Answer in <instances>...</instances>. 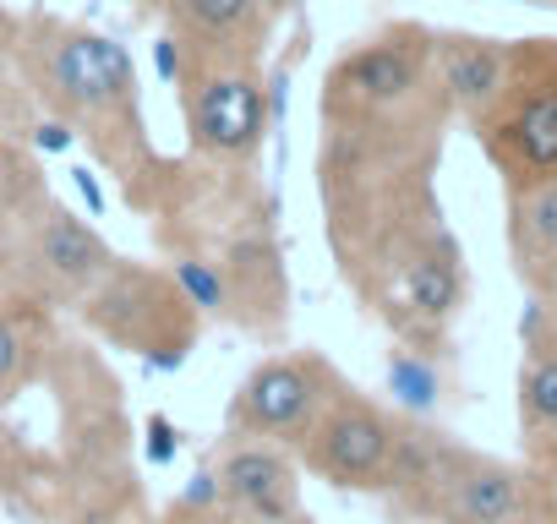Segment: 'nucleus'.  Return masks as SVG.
<instances>
[{"instance_id":"obj_1","label":"nucleus","mask_w":557,"mask_h":524,"mask_svg":"<svg viewBox=\"0 0 557 524\" xmlns=\"http://www.w3.org/2000/svg\"><path fill=\"white\" fill-rule=\"evenodd\" d=\"M454 104L426 23H383L345 45L318 88V197L339 279L377 312L399 269L443 229L437 159Z\"/></svg>"},{"instance_id":"obj_2","label":"nucleus","mask_w":557,"mask_h":524,"mask_svg":"<svg viewBox=\"0 0 557 524\" xmlns=\"http://www.w3.org/2000/svg\"><path fill=\"white\" fill-rule=\"evenodd\" d=\"M17 66L34 93V110L50 115V126L83 137L94 164L121 186L132 208L153 213L170 197L175 170L143 121V83L126 45L61 12H23Z\"/></svg>"},{"instance_id":"obj_3","label":"nucleus","mask_w":557,"mask_h":524,"mask_svg":"<svg viewBox=\"0 0 557 524\" xmlns=\"http://www.w3.org/2000/svg\"><path fill=\"white\" fill-rule=\"evenodd\" d=\"M110 240L55 202L28 159L0 153V285L34 307H83L94 285L115 269Z\"/></svg>"},{"instance_id":"obj_4","label":"nucleus","mask_w":557,"mask_h":524,"mask_svg":"<svg viewBox=\"0 0 557 524\" xmlns=\"http://www.w3.org/2000/svg\"><path fill=\"white\" fill-rule=\"evenodd\" d=\"M508 191L557 180V39H508V77L470 126Z\"/></svg>"},{"instance_id":"obj_5","label":"nucleus","mask_w":557,"mask_h":524,"mask_svg":"<svg viewBox=\"0 0 557 524\" xmlns=\"http://www.w3.org/2000/svg\"><path fill=\"white\" fill-rule=\"evenodd\" d=\"M164 77H175L186 148L213 170H246L268 137V83L262 66H224L181 55L170 39L159 45Z\"/></svg>"},{"instance_id":"obj_6","label":"nucleus","mask_w":557,"mask_h":524,"mask_svg":"<svg viewBox=\"0 0 557 524\" xmlns=\"http://www.w3.org/2000/svg\"><path fill=\"white\" fill-rule=\"evenodd\" d=\"M77 312L104 345H115L159 372L181 366L202 334V312L175 285V274L148 269V262H115Z\"/></svg>"},{"instance_id":"obj_7","label":"nucleus","mask_w":557,"mask_h":524,"mask_svg":"<svg viewBox=\"0 0 557 524\" xmlns=\"http://www.w3.org/2000/svg\"><path fill=\"white\" fill-rule=\"evenodd\" d=\"M339 388H345L339 366L318 350L262 355L230 399V437H251V442H273L296 453Z\"/></svg>"},{"instance_id":"obj_8","label":"nucleus","mask_w":557,"mask_h":524,"mask_svg":"<svg viewBox=\"0 0 557 524\" xmlns=\"http://www.w3.org/2000/svg\"><path fill=\"white\" fill-rule=\"evenodd\" d=\"M399 437L405 415L345 383L323 410V421L312 426V437L296 448V464L334 491H388L399 464Z\"/></svg>"},{"instance_id":"obj_9","label":"nucleus","mask_w":557,"mask_h":524,"mask_svg":"<svg viewBox=\"0 0 557 524\" xmlns=\"http://www.w3.org/2000/svg\"><path fill=\"white\" fill-rule=\"evenodd\" d=\"M296 0H170L164 28L181 55L224 61V66H262Z\"/></svg>"},{"instance_id":"obj_10","label":"nucleus","mask_w":557,"mask_h":524,"mask_svg":"<svg viewBox=\"0 0 557 524\" xmlns=\"http://www.w3.org/2000/svg\"><path fill=\"white\" fill-rule=\"evenodd\" d=\"M219 497L246 524H307L301 519V464L290 448L230 437L219 453Z\"/></svg>"},{"instance_id":"obj_11","label":"nucleus","mask_w":557,"mask_h":524,"mask_svg":"<svg viewBox=\"0 0 557 524\" xmlns=\"http://www.w3.org/2000/svg\"><path fill=\"white\" fill-rule=\"evenodd\" d=\"M519 334H524V366H519L524 464L557 486V317L546 312V301H530Z\"/></svg>"},{"instance_id":"obj_12","label":"nucleus","mask_w":557,"mask_h":524,"mask_svg":"<svg viewBox=\"0 0 557 524\" xmlns=\"http://www.w3.org/2000/svg\"><path fill=\"white\" fill-rule=\"evenodd\" d=\"M432 72L454 104V121L475 126L508 77V39L465 34V28H432Z\"/></svg>"},{"instance_id":"obj_13","label":"nucleus","mask_w":557,"mask_h":524,"mask_svg":"<svg viewBox=\"0 0 557 524\" xmlns=\"http://www.w3.org/2000/svg\"><path fill=\"white\" fill-rule=\"evenodd\" d=\"M508 257L535 301L557 290V180L508 191Z\"/></svg>"},{"instance_id":"obj_14","label":"nucleus","mask_w":557,"mask_h":524,"mask_svg":"<svg viewBox=\"0 0 557 524\" xmlns=\"http://www.w3.org/2000/svg\"><path fill=\"white\" fill-rule=\"evenodd\" d=\"M45 355H50V307L7 296L0 301V410L45 372Z\"/></svg>"},{"instance_id":"obj_15","label":"nucleus","mask_w":557,"mask_h":524,"mask_svg":"<svg viewBox=\"0 0 557 524\" xmlns=\"http://www.w3.org/2000/svg\"><path fill=\"white\" fill-rule=\"evenodd\" d=\"M34 115V93L23 83V66H17V17L0 12V137L23 132Z\"/></svg>"},{"instance_id":"obj_16","label":"nucleus","mask_w":557,"mask_h":524,"mask_svg":"<svg viewBox=\"0 0 557 524\" xmlns=\"http://www.w3.org/2000/svg\"><path fill=\"white\" fill-rule=\"evenodd\" d=\"M388 383H394V394H405V404H416V410H432L437 404V372L421 361V350H394L388 355Z\"/></svg>"},{"instance_id":"obj_17","label":"nucleus","mask_w":557,"mask_h":524,"mask_svg":"<svg viewBox=\"0 0 557 524\" xmlns=\"http://www.w3.org/2000/svg\"><path fill=\"white\" fill-rule=\"evenodd\" d=\"M126 7H132V12H143V17H164L170 0H126Z\"/></svg>"},{"instance_id":"obj_18","label":"nucleus","mask_w":557,"mask_h":524,"mask_svg":"<svg viewBox=\"0 0 557 524\" xmlns=\"http://www.w3.org/2000/svg\"><path fill=\"white\" fill-rule=\"evenodd\" d=\"M546 312H552V317H557V290H552V296H546Z\"/></svg>"},{"instance_id":"obj_19","label":"nucleus","mask_w":557,"mask_h":524,"mask_svg":"<svg viewBox=\"0 0 557 524\" xmlns=\"http://www.w3.org/2000/svg\"><path fill=\"white\" fill-rule=\"evenodd\" d=\"M546 7H557V0H546Z\"/></svg>"}]
</instances>
